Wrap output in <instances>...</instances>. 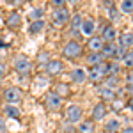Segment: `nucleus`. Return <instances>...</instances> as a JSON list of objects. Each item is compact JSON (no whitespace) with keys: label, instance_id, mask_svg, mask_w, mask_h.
<instances>
[{"label":"nucleus","instance_id":"c756f323","mask_svg":"<svg viewBox=\"0 0 133 133\" xmlns=\"http://www.w3.org/2000/svg\"><path fill=\"white\" fill-rule=\"evenodd\" d=\"M124 83H126V89L133 85V69H131V71H128V73H126V82H124Z\"/></svg>","mask_w":133,"mask_h":133},{"label":"nucleus","instance_id":"9b49d317","mask_svg":"<svg viewBox=\"0 0 133 133\" xmlns=\"http://www.w3.org/2000/svg\"><path fill=\"white\" fill-rule=\"evenodd\" d=\"M117 37H119V34H117V29L114 25H105L101 29V39L105 43H115Z\"/></svg>","mask_w":133,"mask_h":133},{"label":"nucleus","instance_id":"c9c22d12","mask_svg":"<svg viewBox=\"0 0 133 133\" xmlns=\"http://www.w3.org/2000/svg\"><path fill=\"white\" fill-rule=\"evenodd\" d=\"M119 133H133V128H131V126H128V128H123V130H121Z\"/></svg>","mask_w":133,"mask_h":133},{"label":"nucleus","instance_id":"412c9836","mask_svg":"<svg viewBox=\"0 0 133 133\" xmlns=\"http://www.w3.org/2000/svg\"><path fill=\"white\" fill-rule=\"evenodd\" d=\"M119 73H121V62L107 61V76H119Z\"/></svg>","mask_w":133,"mask_h":133},{"label":"nucleus","instance_id":"dca6fc26","mask_svg":"<svg viewBox=\"0 0 133 133\" xmlns=\"http://www.w3.org/2000/svg\"><path fill=\"white\" fill-rule=\"evenodd\" d=\"M69 78H71L73 83H85L87 82V71L82 68H75L69 75Z\"/></svg>","mask_w":133,"mask_h":133},{"label":"nucleus","instance_id":"2eb2a0df","mask_svg":"<svg viewBox=\"0 0 133 133\" xmlns=\"http://www.w3.org/2000/svg\"><path fill=\"white\" fill-rule=\"evenodd\" d=\"M94 30H96V20H94V18H83L82 34L87 36V37H92V36H94Z\"/></svg>","mask_w":133,"mask_h":133},{"label":"nucleus","instance_id":"2f4dec72","mask_svg":"<svg viewBox=\"0 0 133 133\" xmlns=\"http://www.w3.org/2000/svg\"><path fill=\"white\" fill-rule=\"evenodd\" d=\"M108 16H110V20H119V12L115 7H108Z\"/></svg>","mask_w":133,"mask_h":133},{"label":"nucleus","instance_id":"5701e85b","mask_svg":"<svg viewBox=\"0 0 133 133\" xmlns=\"http://www.w3.org/2000/svg\"><path fill=\"white\" fill-rule=\"evenodd\" d=\"M96 126H94V121L92 119H87V121H82L78 124V133H94Z\"/></svg>","mask_w":133,"mask_h":133},{"label":"nucleus","instance_id":"c85d7f7f","mask_svg":"<svg viewBox=\"0 0 133 133\" xmlns=\"http://www.w3.org/2000/svg\"><path fill=\"white\" fill-rule=\"evenodd\" d=\"M103 85H107V87H112L117 91V85H119V76H107L105 80H103Z\"/></svg>","mask_w":133,"mask_h":133},{"label":"nucleus","instance_id":"473e14b6","mask_svg":"<svg viewBox=\"0 0 133 133\" xmlns=\"http://www.w3.org/2000/svg\"><path fill=\"white\" fill-rule=\"evenodd\" d=\"M5 73H7V66H5L4 62H0V78H4Z\"/></svg>","mask_w":133,"mask_h":133},{"label":"nucleus","instance_id":"f3484780","mask_svg":"<svg viewBox=\"0 0 133 133\" xmlns=\"http://www.w3.org/2000/svg\"><path fill=\"white\" fill-rule=\"evenodd\" d=\"M103 46H105V41L101 39V36H92L87 41V48L91 51H101Z\"/></svg>","mask_w":133,"mask_h":133},{"label":"nucleus","instance_id":"0eeeda50","mask_svg":"<svg viewBox=\"0 0 133 133\" xmlns=\"http://www.w3.org/2000/svg\"><path fill=\"white\" fill-rule=\"evenodd\" d=\"M44 107H46L50 112H57L62 107V98L57 92H48V94L44 96Z\"/></svg>","mask_w":133,"mask_h":133},{"label":"nucleus","instance_id":"9d476101","mask_svg":"<svg viewBox=\"0 0 133 133\" xmlns=\"http://www.w3.org/2000/svg\"><path fill=\"white\" fill-rule=\"evenodd\" d=\"M44 71L48 73L50 76H57V75H61L64 71V62L59 61V59H51L46 66H44Z\"/></svg>","mask_w":133,"mask_h":133},{"label":"nucleus","instance_id":"b1692460","mask_svg":"<svg viewBox=\"0 0 133 133\" xmlns=\"http://www.w3.org/2000/svg\"><path fill=\"white\" fill-rule=\"evenodd\" d=\"M44 20H39V21H32L29 25V34H39V32L44 30Z\"/></svg>","mask_w":133,"mask_h":133},{"label":"nucleus","instance_id":"6ab92c4d","mask_svg":"<svg viewBox=\"0 0 133 133\" xmlns=\"http://www.w3.org/2000/svg\"><path fill=\"white\" fill-rule=\"evenodd\" d=\"M5 25H7L9 29H20V25H21V16H20V12L12 11L9 16L5 18Z\"/></svg>","mask_w":133,"mask_h":133},{"label":"nucleus","instance_id":"f03ea898","mask_svg":"<svg viewBox=\"0 0 133 133\" xmlns=\"http://www.w3.org/2000/svg\"><path fill=\"white\" fill-rule=\"evenodd\" d=\"M83 53V48L82 44L78 41H75V39H69V41L64 44V48H62V55L66 57V59H69V61H76V59H80Z\"/></svg>","mask_w":133,"mask_h":133},{"label":"nucleus","instance_id":"bb28decb","mask_svg":"<svg viewBox=\"0 0 133 133\" xmlns=\"http://www.w3.org/2000/svg\"><path fill=\"white\" fill-rule=\"evenodd\" d=\"M36 61H37V66L44 69V66H46V64L51 61V59H50V53H48V51H39V53H37V59H36Z\"/></svg>","mask_w":133,"mask_h":133},{"label":"nucleus","instance_id":"a211bd4d","mask_svg":"<svg viewBox=\"0 0 133 133\" xmlns=\"http://www.w3.org/2000/svg\"><path fill=\"white\" fill-rule=\"evenodd\" d=\"M85 62L89 64V66H99V64H103L105 62V57H103L101 51H91L87 57H85Z\"/></svg>","mask_w":133,"mask_h":133},{"label":"nucleus","instance_id":"393cba45","mask_svg":"<svg viewBox=\"0 0 133 133\" xmlns=\"http://www.w3.org/2000/svg\"><path fill=\"white\" fill-rule=\"evenodd\" d=\"M121 64H123L128 71H131V69H133V50H128V51H126V55L123 57Z\"/></svg>","mask_w":133,"mask_h":133},{"label":"nucleus","instance_id":"72a5a7b5","mask_svg":"<svg viewBox=\"0 0 133 133\" xmlns=\"http://www.w3.org/2000/svg\"><path fill=\"white\" fill-rule=\"evenodd\" d=\"M0 133H7V126H5L4 119H0Z\"/></svg>","mask_w":133,"mask_h":133},{"label":"nucleus","instance_id":"6e6552de","mask_svg":"<svg viewBox=\"0 0 133 133\" xmlns=\"http://www.w3.org/2000/svg\"><path fill=\"white\" fill-rule=\"evenodd\" d=\"M98 96H99V99H101L103 103L115 101V99H117V91L112 89V87H107V85L99 83V85H98Z\"/></svg>","mask_w":133,"mask_h":133},{"label":"nucleus","instance_id":"423d86ee","mask_svg":"<svg viewBox=\"0 0 133 133\" xmlns=\"http://www.w3.org/2000/svg\"><path fill=\"white\" fill-rule=\"evenodd\" d=\"M4 101L7 103V105H18L21 101V98H23V92H21L20 87H7L5 91H4Z\"/></svg>","mask_w":133,"mask_h":133},{"label":"nucleus","instance_id":"f8f14e48","mask_svg":"<svg viewBox=\"0 0 133 133\" xmlns=\"http://www.w3.org/2000/svg\"><path fill=\"white\" fill-rule=\"evenodd\" d=\"M107 112H108V108H107V103H103V101H99V103H96L94 107H92V121L94 123H98V121H103L105 119V115H107Z\"/></svg>","mask_w":133,"mask_h":133},{"label":"nucleus","instance_id":"1a4fd4ad","mask_svg":"<svg viewBox=\"0 0 133 133\" xmlns=\"http://www.w3.org/2000/svg\"><path fill=\"white\" fill-rule=\"evenodd\" d=\"M82 23H83L82 14H75L71 20H69V36H71L73 39L82 34Z\"/></svg>","mask_w":133,"mask_h":133},{"label":"nucleus","instance_id":"aec40b11","mask_svg":"<svg viewBox=\"0 0 133 133\" xmlns=\"http://www.w3.org/2000/svg\"><path fill=\"white\" fill-rule=\"evenodd\" d=\"M121 130H123L121 121H119V119H115V117L108 119V121H107V124H105V133H119Z\"/></svg>","mask_w":133,"mask_h":133},{"label":"nucleus","instance_id":"a878e982","mask_svg":"<svg viewBox=\"0 0 133 133\" xmlns=\"http://www.w3.org/2000/svg\"><path fill=\"white\" fill-rule=\"evenodd\" d=\"M119 11L124 14H133V0H121Z\"/></svg>","mask_w":133,"mask_h":133},{"label":"nucleus","instance_id":"f257e3e1","mask_svg":"<svg viewBox=\"0 0 133 133\" xmlns=\"http://www.w3.org/2000/svg\"><path fill=\"white\" fill-rule=\"evenodd\" d=\"M12 68H14V71L18 73L20 76H27V75H30L32 69H34V62L27 57V55H16L14 57V61H12Z\"/></svg>","mask_w":133,"mask_h":133},{"label":"nucleus","instance_id":"20e7f679","mask_svg":"<svg viewBox=\"0 0 133 133\" xmlns=\"http://www.w3.org/2000/svg\"><path fill=\"white\" fill-rule=\"evenodd\" d=\"M107 78V61L99 64V66H92L87 71V80L92 83H99Z\"/></svg>","mask_w":133,"mask_h":133},{"label":"nucleus","instance_id":"f704fd0d","mask_svg":"<svg viewBox=\"0 0 133 133\" xmlns=\"http://www.w3.org/2000/svg\"><path fill=\"white\" fill-rule=\"evenodd\" d=\"M126 107H128L130 110H133V98H128V101H126Z\"/></svg>","mask_w":133,"mask_h":133},{"label":"nucleus","instance_id":"ddd939ff","mask_svg":"<svg viewBox=\"0 0 133 133\" xmlns=\"http://www.w3.org/2000/svg\"><path fill=\"white\" fill-rule=\"evenodd\" d=\"M117 50H119V44L117 43H105V46H103V50H101L105 61H115Z\"/></svg>","mask_w":133,"mask_h":133},{"label":"nucleus","instance_id":"e433bc0d","mask_svg":"<svg viewBox=\"0 0 133 133\" xmlns=\"http://www.w3.org/2000/svg\"><path fill=\"white\" fill-rule=\"evenodd\" d=\"M128 96L133 98V85H131V87H128Z\"/></svg>","mask_w":133,"mask_h":133},{"label":"nucleus","instance_id":"4468645a","mask_svg":"<svg viewBox=\"0 0 133 133\" xmlns=\"http://www.w3.org/2000/svg\"><path fill=\"white\" fill-rule=\"evenodd\" d=\"M117 44L126 48V50H131L133 48V32H128V30L121 32L119 37H117Z\"/></svg>","mask_w":133,"mask_h":133},{"label":"nucleus","instance_id":"7c9ffc66","mask_svg":"<svg viewBox=\"0 0 133 133\" xmlns=\"http://www.w3.org/2000/svg\"><path fill=\"white\" fill-rule=\"evenodd\" d=\"M66 4H68V0H51V5H53L55 9H59V7H66Z\"/></svg>","mask_w":133,"mask_h":133},{"label":"nucleus","instance_id":"39448f33","mask_svg":"<svg viewBox=\"0 0 133 133\" xmlns=\"http://www.w3.org/2000/svg\"><path fill=\"white\" fill-rule=\"evenodd\" d=\"M83 115V110L80 105H69L66 110H64V119L68 124H75V123H80Z\"/></svg>","mask_w":133,"mask_h":133},{"label":"nucleus","instance_id":"cd10ccee","mask_svg":"<svg viewBox=\"0 0 133 133\" xmlns=\"http://www.w3.org/2000/svg\"><path fill=\"white\" fill-rule=\"evenodd\" d=\"M29 18H30L32 21H39V20H43V18H44V11H43L41 7H36V9L30 11Z\"/></svg>","mask_w":133,"mask_h":133},{"label":"nucleus","instance_id":"4be33fe9","mask_svg":"<svg viewBox=\"0 0 133 133\" xmlns=\"http://www.w3.org/2000/svg\"><path fill=\"white\" fill-rule=\"evenodd\" d=\"M4 115H7L11 119H20V108H18V105H5L4 107Z\"/></svg>","mask_w":133,"mask_h":133},{"label":"nucleus","instance_id":"4c0bfd02","mask_svg":"<svg viewBox=\"0 0 133 133\" xmlns=\"http://www.w3.org/2000/svg\"><path fill=\"white\" fill-rule=\"evenodd\" d=\"M68 2H69V4H71V5H75V4H78V2H80V0H68Z\"/></svg>","mask_w":133,"mask_h":133},{"label":"nucleus","instance_id":"7ed1b4c3","mask_svg":"<svg viewBox=\"0 0 133 133\" xmlns=\"http://www.w3.org/2000/svg\"><path fill=\"white\" fill-rule=\"evenodd\" d=\"M71 20V12L68 7H59V9H53L51 11V25L61 29L64 25H68Z\"/></svg>","mask_w":133,"mask_h":133}]
</instances>
